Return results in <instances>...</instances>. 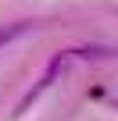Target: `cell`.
Segmentation results:
<instances>
[{
	"label": "cell",
	"mask_w": 118,
	"mask_h": 121,
	"mask_svg": "<svg viewBox=\"0 0 118 121\" xmlns=\"http://www.w3.org/2000/svg\"><path fill=\"white\" fill-rule=\"evenodd\" d=\"M72 57H75V53H72V50H65V53H57V57L50 60L47 75H43V78H39V82H36V86H32V89L25 93V96H22V103H18V114H22V110H29V103H36V100H39V93L54 86V78H57V75H61V71L68 68V60H72Z\"/></svg>",
	"instance_id": "1"
},
{
	"label": "cell",
	"mask_w": 118,
	"mask_h": 121,
	"mask_svg": "<svg viewBox=\"0 0 118 121\" xmlns=\"http://www.w3.org/2000/svg\"><path fill=\"white\" fill-rule=\"evenodd\" d=\"M25 29H29L25 22H14V25H7V29H0V46H4V43H11V39H18Z\"/></svg>",
	"instance_id": "2"
},
{
	"label": "cell",
	"mask_w": 118,
	"mask_h": 121,
	"mask_svg": "<svg viewBox=\"0 0 118 121\" xmlns=\"http://www.w3.org/2000/svg\"><path fill=\"white\" fill-rule=\"evenodd\" d=\"M72 53H79V57H93V60H100V57H111V46H82V50H72Z\"/></svg>",
	"instance_id": "3"
}]
</instances>
